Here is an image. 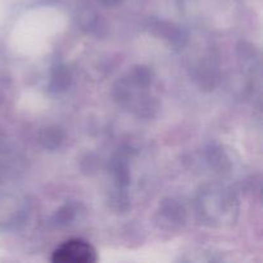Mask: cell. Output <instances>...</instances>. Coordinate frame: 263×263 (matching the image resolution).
Segmentation results:
<instances>
[{
    "label": "cell",
    "instance_id": "6da1fadb",
    "mask_svg": "<svg viewBox=\"0 0 263 263\" xmlns=\"http://www.w3.org/2000/svg\"><path fill=\"white\" fill-rule=\"evenodd\" d=\"M51 261L54 263H92L98 261V256L91 244L81 239H72L54 249Z\"/></svg>",
    "mask_w": 263,
    "mask_h": 263
}]
</instances>
